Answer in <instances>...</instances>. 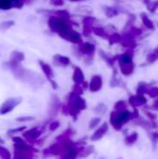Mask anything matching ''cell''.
Instances as JSON below:
<instances>
[{
	"mask_svg": "<svg viewBox=\"0 0 158 159\" xmlns=\"http://www.w3.org/2000/svg\"><path fill=\"white\" fill-rule=\"evenodd\" d=\"M25 129V127H21V128H19V129H9L8 131H7V135L8 136H10V135H13V134H15V133H17V132H20V131H21L22 129Z\"/></svg>",
	"mask_w": 158,
	"mask_h": 159,
	"instance_id": "5b68a950",
	"label": "cell"
},
{
	"mask_svg": "<svg viewBox=\"0 0 158 159\" xmlns=\"http://www.w3.org/2000/svg\"><path fill=\"white\" fill-rule=\"evenodd\" d=\"M0 158H2V159L11 158V154H10V152H9L7 148L3 147V146H1V145H0Z\"/></svg>",
	"mask_w": 158,
	"mask_h": 159,
	"instance_id": "277c9868",
	"label": "cell"
},
{
	"mask_svg": "<svg viewBox=\"0 0 158 159\" xmlns=\"http://www.w3.org/2000/svg\"><path fill=\"white\" fill-rule=\"evenodd\" d=\"M31 119L30 117H20V118H17V121H25V120H29Z\"/></svg>",
	"mask_w": 158,
	"mask_h": 159,
	"instance_id": "8992f818",
	"label": "cell"
},
{
	"mask_svg": "<svg viewBox=\"0 0 158 159\" xmlns=\"http://www.w3.org/2000/svg\"><path fill=\"white\" fill-rule=\"evenodd\" d=\"M21 102V98L20 97H12L8 98L7 101H5L2 105L0 106V115L4 116L11 111H13L17 105H19Z\"/></svg>",
	"mask_w": 158,
	"mask_h": 159,
	"instance_id": "6da1fadb",
	"label": "cell"
},
{
	"mask_svg": "<svg viewBox=\"0 0 158 159\" xmlns=\"http://www.w3.org/2000/svg\"><path fill=\"white\" fill-rule=\"evenodd\" d=\"M10 60L14 61H18V62H20L21 61L24 60V54L20 51H17V50H14L11 55H10Z\"/></svg>",
	"mask_w": 158,
	"mask_h": 159,
	"instance_id": "7a4b0ae2",
	"label": "cell"
},
{
	"mask_svg": "<svg viewBox=\"0 0 158 159\" xmlns=\"http://www.w3.org/2000/svg\"><path fill=\"white\" fill-rule=\"evenodd\" d=\"M14 24H15V21H14V20H6V21H2V22H0V30L6 31V30L11 28Z\"/></svg>",
	"mask_w": 158,
	"mask_h": 159,
	"instance_id": "3957f363",
	"label": "cell"
}]
</instances>
